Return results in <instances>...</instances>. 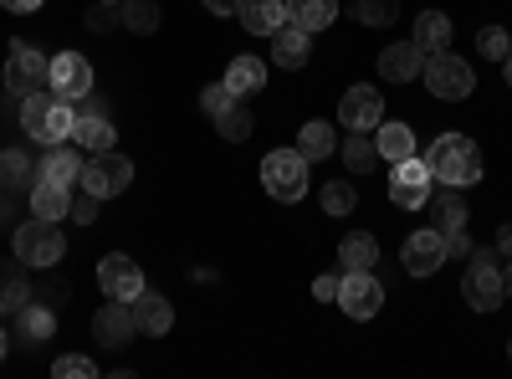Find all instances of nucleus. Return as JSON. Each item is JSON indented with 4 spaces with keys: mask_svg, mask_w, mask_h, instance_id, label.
<instances>
[{
    "mask_svg": "<svg viewBox=\"0 0 512 379\" xmlns=\"http://www.w3.org/2000/svg\"><path fill=\"white\" fill-rule=\"evenodd\" d=\"M502 287H507V298H512V267H507V272H502Z\"/></svg>",
    "mask_w": 512,
    "mask_h": 379,
    "instance_id": "09e8293b",
    "label": "nucleus"
},
{
    "mask_svg": "<svg viewBox=\"0 0 512 379\" xmlns=\"http://www.w3.org/2000/svg\"><path fill=\"white\" fill-rule=\"evenodd\" d=\"M425 88H431V98H441V103H461V98H472L477 72L461 57H451V47H446V52L425 57Z\"/></svg>",
    "mask_w": 512,
    "mask_h": 379,
    "instance_id": "423d86ee",
    "label": "nucleus"
},
{
    "mask_svg": "<svg viewBox=\"0 0 512 379\" xmlns=\"http://www.w3.org/2000/svg\"><path fill=\"white\" fill-rule=\"evenodd\" d=\"M425 164H431L436 185H446V190H466V185L482 180V149L466 134H441L425 149Z\"/></svg>",
    "mask_w": 512,
    "mask_h": 379,
    "instance_id": "f257e3e1",
    "label": "nucleus"
},
{
    "mask_svg": "<svg viewBox=\"0 0 512 379\" xmlns=\"http://www.w3.org/2000/svg\"><path fill=\"white\" fill-rule=\"evenodd\" d=\"M77 185L88 190V195H98V200H113V195H123L128 185H134V159L118 154V149L82 159V175H77Z\"/></svg>",
    "mask_w": 512,
    "mask_h": 379,
    "instance_id": "39448f33",
    "label": "nucleus"
},
{
    "mask_svg": "<svg viewBox=\"0 0 512 379\" xmlns=\"http://www.w3.org/2000/svg\"><path fill=\"white\" fill-rule=\"evenodd\" d=\"M400 16V0H359L354 6V21H364V26H390Z\"/></svg>",
    "mask_w": 512,
    "mask_h": 379,
    "instance_id": "c9c22d12",
    "label": "nucleus"
},
{
    "mask_svg": "<svg viewBox=\"0 0 512 379\" xmlns=\"http://www.w3.org/2000/svg\"><path fill=\"white\" fill-rule=\"evenodd\" d=\"M246 6V0H205V11H216V16H236Z\"/></svg>",
    "mask_w": 512,
    "mask_h": 379,
    "instance_id": "37998d69",
    "label": "nucleus"
},
{
    "mask_svg": "<svg viewBox=\"0 0 512 379\" xmlns=\"http://www.w3.org/2000/svg\"><path fill=\"white\" fill-rule=\"evenodd\" d=\"M98 287L108 292V298H118V303H134L149 282H144V267H139L134 257H123V251H108V257L98 262Z\"/></svg>",
    "mask_w": 512,
    "mask_h": 379,
    "instance_id": "9b49d317",
    "label": "nucleus"
},
{
    "mask_svg": "<svg viewBox=\"0 0 512 379\" xmlns=\"http://www.w3.org/2000/svg\"><path fill=\"white\" fill-rule=\"evenodd\" d=\"M507 354H512V344H507Z\"/></svg>",
    "mask_w": 512,
    "mask_h": 379,
    "instance_id": "603ef678",
    "label": "nucleus"
},
{
    "mask_svg": "<svg viewBox=\"0 0 512 379\" xmlns=\"http://www.w3.org/2000/svg\"><path fill=\"white\" fill-rule=\"evenodd\" d=\"M134 333H139V323H134V308L128 303H108V308H98L93 313V339L103 344V349H123V344H134Z\"/></svg>",
    "mask_w": 512,
    "mask_h": 379,
    "instance_id": "4468645a",
    "label": "nucleus"
},
{
    "mask_svg": "<svg viewBox=\"0 0 512 379\" xmlns=\"http://www.w3.org/2000/svg\"><path fill=\"white\" fill-rule=\"evenodd\" d=\"M231 103H236V93H231V88H226V82H210V88H205V93H200V108H205V113H210V118H221V113H226V108H231Z\"/></svg>",
    "mask_w": 512,
    "mask_h": 379,
    "instance_id": "4c0bfd02",
    "label": "nucleus"
},
{
    "mask_svg": "<svg viewBox=\"0 0 512 379\" xmlns=\"http://www.w3.org/2000/svg\"><path fill=\"white\" fill-rule=\"evenodd\" d=\"M11 246H16V262L21 267H57L67 257V241H62L57 221H41V216L21 221L16 236H11Z\"/></svg>",
    "mask_w": 512,
    "mask_h": 379,
    "instance_id": "7ed1b4c3",
    "label": "nucleus"
},
{
    "mask_svg": "<svg viewBox=\"0 0 512 379\" xmlns=\"http://www.w3.org/2000/svg\"><path fill=\"white\" fill-rule=\"evenodd\" d=\"M477 52L492 57V62H507V57H512V36H507L502 26H482V31H477Z\"/></svg>",
    "mask_w": 512,
    "mask_h": 379,
    "instance_id": "e433bc0d",
    "label": "nucleus"
},
{
    "mask_svg": "<svg viewBox=\"0 0 512 379\" xmlns=\"http://www.w3.org/2000/svg\"><path fill=\"white\" fill-rule=\"evenodd\" d=\"M77 113H103V118H108V103H103V98H82Z\"/></svg>",
    "mask_w": 512,
    "mask_h": 379,
    "instance_id": "a18cd8bd",
    "label": "nucleus"
},
{
    "mask_svg": "<svg viewBox=\"0 0 512 379\" xmlns=\"http://www.w3.org/2000/svg\"><path fill=\"white\" fill-rule=\"evenodd\" d=\"M6 349H11V339H6V328H0V359H6Z\"/></svg>",
    "mask_w": 512,
    "mask_h": 379,
    "instance_id": "de8ad7c7",
    "label": "nucleus"
},
{
    "mask_svg": "<svg viewBox=\"0 0 512 379\" xmlns=\"http://www.w3.org/2000/svg\"><path fill=\"white\" fill-rule=\"evenodd\" d=\"M338 16V0H287V21L303 26L308 36H318L323 26H333Z\"/></svg>",
    "mask_w": 512,
    "mask_h": 379,
    "instance_id": "c85d7f7f",
    "label": "nucleus"
},
{
    "mask_svg": "<svg viewBox=\"0 0 512 379\" xmlns=\"http://www.w3.org/2000/svg\"><path fill=\"white\" fill-rule=\"evenodd\" d=\"M216 129H221V139H231V144H241V139H251V113L241 108V98L216 118Z\"/></svg>",
    "mask_w": 512,
    "mask_h": 379,
    "instance_id": "72a5a7b5",
    "label": "nucleus"
},
{
    "mask_svg": "<svg viewBox=\"0 0 512 379\" xmlns=\"http://www.w3.org/2000/svg\"><path fill=\"white\" fill-rule=\"evenodd\" d=\"M425 72V52L415 47V41H395V47L379 52V77L384 82H410Z\"/></svg>",
    "mask_w": 512,
    "mask_h": 379,
    "instance_id": "f3484780",
    "label": "nucleus"
},
{
    "mask_svg": "<svg viewBox=\"0 0 512 379\" xmlns=\"http://www.w3.org/2000/svg\"><path fill=\"white\" fill-rule=\"evenodd\" d=\"M313 298L318 303H338V277H318L313 282Z\"/></svg>",
    "mask_w": 512,
    "mask_h": 379,
    "instance_id": "79ce46f5",
    "label": "nucleus"
},
{
    "mask_svg": "<svg viewBox=\"0 0 512 379\" xmlns=\"http://www.w3.org/2000/svg\"><path fill=\"white\" fill-rule=\"evenodd\" d=\"M497 246H502V257L512 262V226H502V236H497Z\"/></svg>",
    "mask_w": 512,
    "mask_h": 379,
    "instance_id": "49530a36",
    "label": "nucleus"
},
{
    "mask_svg": "<svg viewBox=\"0 0 512 379\" xmlns=\"http://www.w3.org/2000/svg\"><path fill=\"white\" fill-rule=\"evenodd\" d=\"M344 164H349V175H369L374 164H379V149H374V139H344Z\"/></svg>",
    "mask_w": 512,
    "mask_h": 379,
    "instance_id": "473e14b6",
    "label": "nucleus"
},
{
    "mask_svg": "<svg viewBox=\"0 0 512 379\" xmlns=\"http://www.w3.org/2000/svg\"><path fill=\"white\" fill-rule=\"evenodd\" d=\"M354 205H359V195H354L349 180H328L323 185V210H328V216H349Z\"/></svg>",
    "mask_w": 512,
    "mask_h": 379,
    "instance_id": "f704fd0d",
    "label": "nucleus"
},
{
    "mask_svg": "<svg viewBox=\"0 0 512 379\" xmlns=\"http://www.w3.org/2000/svg\"><path fill=\"white\" fill-rule=\"evenodd\" d=\"M410 41H415L425 57H431V52H446V47H451V16H446V11H420Z\"/></svg>",
    "mask_w": 512,
    "mask_h": 379,
    "instance_id": "a878e982",
    "label": "nucleus"
},
{
    "mask_svg": "<svg viewBox=\"0 0 512 379\" xmlns=\"http://www.w3.org/2000/svg\"><path fill=\"white\" fill-rule=\"evenodd\" d=\"M374 262H379V241L369 231H349L344 246H338V267L344 272H374Z\"/></svg>",
    "mask_w": 512,
    "mask_h": 379,
    "instance_id": "bb28decb",
    "label": "nucleus"
},
{
    "mask_svg": "<svg viewBox=\"0 0 512 379\" xmlns=\"http://www.w3.org/2000/svg\"><path fill=\"white\" fill-rule=\"evenodd\" d=\"M308 57H313V36H308L303 26H292V21H287V26L272 36V62L297 72V67H308Z\"/></svg>",
    "mask_w": 512,
    "mask_h": 379,
    "instance_id": "6ab92c4d",
    "label": "nucleus"
},
{
    "mask_svg": "<svg viewBox=\"0 0 512 379\" xmlns=\"http://www.w3.org/2000/svg\"><path fill=\"white\" fill-rule=\"evenodd\" d=\"M67 210H72V185H57V180H36L31 185V216L67 221Z\"/></svg>",
    "mask_w": 512,
    "mask_h": 379,
    "instance_id": "5701e85b",
    "label": "nucleus"
},
{
    "mask_svg": "<svg viewBox=\"0 0 512 379\" xmlns=\"http://www.w3.org/2000/svg\"><path fill=\"white\" fill-rule=\"evenodd\" d=\"M400 262H405L410 277L441 272V262H446V236H441V231H415V236L405 241V251H400Z\"/></svg>",
    "mask_w": 512,
    "mask_h": 379,
    "instance_id": "2eb2a0df",
    "label": "nucleus"
},
{
    "mask_svg": "<svg viewBox=\"0 0 512 379\" xmlns=\"http://www.w3.org/2000/svg\"><path fill=\"white\" fill-rule=\"evenodd\" d=\"M47 82H52V93L57 98H88L93 93V67H88V57L82 52H57L52 57V67H47Z\"/></svg>",
    "mask_w": 512,
    "mask_h": 379,
    "instance_id": "ddd939ff",
    "label": "nucleus"
},
{
    "mask_svg": "<svg viewBox=\"0 0 512 379\" xmlns=\"http://www.w3.org/2000/svg\"><path fill=\"white\" fill-rule=\"evenodd\" d=\"M11 16H31V11H41V0H0Z\"/></svg>",
    "mask_w": 512,
    "mask_h": 379,
    "instance_id": "c03bdc74",
    "label": "nucleus"
},
{
    "mask_svg": "<svg viewBox=\"0 0 512 379\" xmlns=\"http://www.w3.org/2000/svg\"><path fill=\"white\" fill-rule=\"evenodd\" d=\"M338 123H344L349 134H374L384 123V98L374 82H354V88L338 98Z\"/></svg>",
    "mask_w": 512,
    "mask_h": 379,
    "instance_id": "9d476101",
    "label": "nucleus"
},
{
    "mask_svg": "<svg viewBox=\"0 0 512 379\" xmlns=\"http://www.w3.org/2000/svg\"><path fill=\"white\" fill-rule=\"evenodd\" d=\"M103 6H123V0H103Z\"/></svg>",
    "mask_w": 512,
    "mask_h": 379,
    "instance_id": "3c124183",
    "label": "nucleus"
},
{
    "mask_svg": "<svg viewBox=\"0 0 512 379\" xmlns=\"http://www.w3.org/2000/svg\"><path fill=\"white\" fill-rule=\"evenodd\" d=\"M31 303V282L21 267H0V313H16Z\"/></svg>",
    "mask_w": 512,
    "mask_h": 379,
    "instance_id": "7c9ffc66",
    "label": "nucleus"
},
{
    "mask_svg": "<svg viewBox=\"0 0 512 379\" xmlns=\"http://www.w3.org/2000/svg\"><path fill=\"white\" fill-rule=\"evenodd\" d=\"M52 374H57V379H88V374H93V359L67 354V359H57V364H52Z\"/></svg>",
    "mask_w": 512,
    "mask_h": 379,
    "instance_id": "58836bf2",
    "label": "nucleus"
},
{
    "mask_svg": "<svg viewBox=\"0 0 512 379\" xmlns=\"http://www.w3.org/2000/svg\"><path fill=\"white\" fill-rule=\"evenodd\" d=\"M47 67H52V57H41L31 41H11V57H6V88H11V98H31L41 82H47Z\"/></svg>",
    "mask_w": 512,
    "mask_h": 379,
    "instance_id": "1a4fd4ad",
    "label": "nucleus"
},
{
    "mask_svg": "<svg viewBox=\"0 0 512 379\" xmlns=\"http://www.w3.org/2000/svg\"><path fill=\"white\" fill-rule=\"evenodd\" d=\"M507 88H512V57H507Z\"/></svg>",
    "mask_w": 512,
    "mask_h": 379,
    "instance_id": "8fccbe9b",
    "label": "nucleus"
},
{
    "mask_svg": "<svg viewBox=\"0 0 512 379\" xmlns=\"http://www.w3.org/2000/svg\"><path fill=\"white\" fill-rule=\"evenodd\" d=\"M297 154H303L308 164H318V159L338 154V134H333V123H323V118L303 123V129H297Z\"/></svg>",
    "mask_w": 512,
    "mask_h": 379,
    "instance_id": "cd10ccee",
    "label": "nucleus"
},
{
    "mask_svg": "<svg viewBox=\"0 0 512 379\" xmlns=\"http://www.w3.org/2000/svg\"><path fill=\"white\" fill-rule=\"evenodd\" d=\"M118 21H123V31L154 36V31H159V0H123V6H118Z\"/></svg>",
    "mask_w": 512,
    "mask_h": 379,
    "instance_id": "c756f323",
    "label": "nucleus"
},
{
    "mask_svg": "<svg viewBox=\"0 0 512 379\" xmlns=\"http://www.w3.org/2000/svg\"><path fill=\"white\" fill-rule=\"evenodd\" d=\"M26 180L36 185V170H31L26 149H6V154H0V190H21Z\"/></svg>",
    "mask_w": 512,
    "mask_h": 379,
    "instance_id": "2f4dec72",
    "label": "nucleus"
},
{
    "mask_svg": "<svg viewBox=\"0 0 512 379\" xmlns=\"http://www.w3.org/2000/svg\"><path fill=\"white\" fill-rule=\"evenodd\" d=\"M374 149H379V159H390V164H400V159L420 154L410 123H379V129H374Z\"/></svg>",
    "mask_w": 512,
    "mask_h": 379,
    "instance_id": "393cba45",
    "label": "nucleus"
},
{
    "mask_svg": "<svg viewBox=\"0 0 512 379\" xmlns=\"http://www.w3.org/2000/svg\"><path fill=\"white\" fill-rule=\"evenodd\" d=\"M52 333H57V313H52L47 303L16 308V339H21V344H52Z\"/></svg>",
    "mask_w": 512,
    "mask_h": 379,
    "instance_id": "b1692460",
    "label": "nucleus"
},
{
    "mask_svg": "<svg viewBox=\"0 0 512 379\" xmlns=\"http://www.w3.org/2000/svg\"><path fill=\"white\" fill-rule=\"evenodd\" d=\"M379 303H384V287H379V277L374 272H344L338 277V308H344L349 318H374L379 313Z\"/></svg>",
    "mask_w": 512,
    "mask_h": 379,
    "instance_id": "f8f14e48",
    "label": "nucleus"
},
{
    "mask_svg": "<svg viewBox=\"0 0 512 379\" xmlns=\"http://www.w3.org/2000/svg\"><path fill=\"white\" fill-rule=\"evenodd\" d=\"M236 16L251 36H277L287 26V0H246Z\"/></svg>",
    "mask_w": 512,
    "mask_h": 379,
    "instance_id": "aec40b11",
    "label": "nucleus"
},
{
    "mask_svg": "<svg viewBox=\"0 0 512 379\" xmlns=\"http://www.w3.org/2000/svg\"><path fill=\"white\" fill-rule=\"evenodd\" d=\"M88 26H93L98 36H103V31H113V26H123V21H118V6H103V0H98V6L88 11Z\"/></svg>",
    "mask_w": 512,
    "mask_h": 379,
    "instance_id": "a19ab883",
    "label": "nucleus"
},
{
    "mask_svg": "<svg viewBox=\"0 0 512 379\" xmlns=\"http://www.w3.org/2000/svg\"><path fill=\"white\" fill-rule=\"evenodd\" d=\"M67 216L82 221V226H93V221H98V195H88V190L72 195V210H67Z\"/></svg>",
    "mask_w": 512,
    "mask_h": 379,
    "instance_id": "ea45409f",
    "label": "nucleus"
},
{
    "mask_svg": "<svg viewBox=\"0 0 512 379\" xmlns=\"http://www.w3.org/2000/svg\"><path fill=\"white\" fill-rule=\"evenodd\" d=\"M72 118H77V108L67 103V98H57L52 88L47 93H31L26 103H21V129H26V139H36V144H67V134H72Z\"/></svg>",
    "mask_w": 512,
    "mask_h": 379,
    "instance_id": "f03ea898",
    "label": "nucleus"
},
{
    "mask_svg": "<svg viewBox=\"0 0 512 379\" xmlns=\"http://www.w3.org/2000/svg\"><path fill=\"white\" fill-rule=\"evenodd\" d=\"M431 195H436L431 164H425L420 154L400 159V164H395V180H390V200H395L400 210H420V205H431Z\"/></svg>",
    "mask_w": 512,
    "mask_h": 379,
    "instance_id": "6e6552de",
    "label": "nucleus"
},
{
    "mask_svg": "<svg viewBox=\"0 0 512 379\" xmlns=\"http://www.w3.org/2000/svg\"><path fill=\"white\" fill-rule=\"evenodd\" d=\"M226 88L236 93V98H256L267 88V62L262 57H231V67H226Z\"/></svg>",
    "mask_w": 512,
    "mask_h": 379,
    "instance_id": "4be33fe9",
    "label": "nucleus"
},
{
    "mask_svg": "<svg viewBox=\"0 0 512 379\" xmlns=\"http://www.w3.org/2000/svg\"><path fill=\"white\" fill-rule=\"evenodd\" d=\"M67 139H72L77 149H88V154H108V149L118 144V129H113V118H103V113H77Z\"/></svg>",
    "mask_w": 512,
    "mask_h": 379,
    "instance_id": "dca6fc26",
    "label": "nucleus"
},
{
    "mask_svg": "<svg viewBox=\"0 0 512 379\" xmlns=\"http://www.w3.org/2000/svg\"><path fill=\"white\" fill-rule=\"evenodd\" d=\"M77 175H82V149L72 139L52 144L47 159H41V170H36V180H57V185H77Z\"/></svg>",
    "mask_w": 512,
    "mask_h": 379,
    "instance_id": "412c9836",
    "label": "nucleus"
},
{
    "mask_svg": "<svg viewBox=\"0 0 512 379\" xmlns=\"http://www.w3.org/2000/svg\"><path fill=\"white\" fill-rule=\"evenodd\" d=\"M128 308H134V323H139V333H154V339H159V333H169V328H175V303H169V298H159V292H139V298L134 303H128Z\"/></svg>",
    "mask_w": 512,
    "mask_h": 379,
    "instance_id": "a211bd4d",
    "label": "nucleus"
},
{
    "mask_svg": "<svg viewBox=\"0 0 512 379\" xmlns=\"http://www.w3.org/2000/svg\"><path fill=\"white\" fill-rule=\"evenodd\" d=\"M461 292H466V303H472L477 313L502 308L507 287H502V267H497L492 251H472V267H466V277H461Z\"/></svg>",
    "mask_w": 512,
    "mask_h": 379,
    "instance_id": "0eeeda50",
    "label": "nucleus"
},
{
    "mask_svg": "<svg viewBox=\"0 0 512 379\" xmlns=\"http://www.w3.org/2000/svg\"><path fill=\"white\" fill-rule=\"evenodd\" d=\"M308 159L297 154V149H272L267 159H262V185H267V195L272 200H282V205H297L308 195Z\"/></svg>",
    "mask_w": 512,
    "mask_h": 379,
    "instance_id": "20e7f679",
    "label": "nucleus"
}]
</instances>
